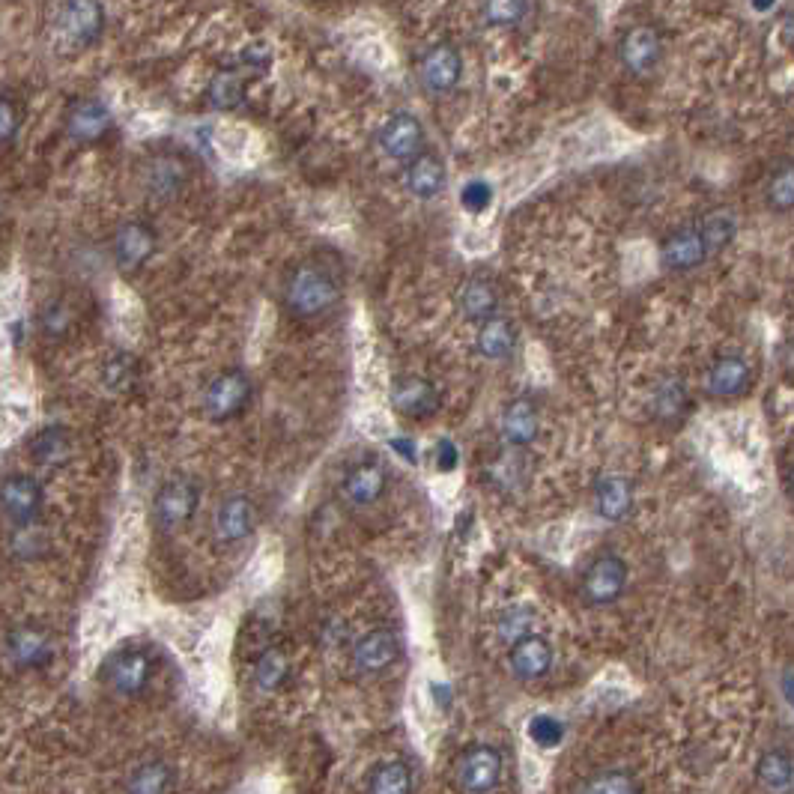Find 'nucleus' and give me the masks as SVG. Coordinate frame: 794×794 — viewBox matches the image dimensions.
<instances>
[{
  "label": "nucleus",
  "mask_w": 794,
  "mask_h": 794,
  "mask_svg": "<svg viewBox=\"0 0 794 794\" xmlns=\"http://www.w3.org/2000/svg\"><path fill=\"white\" fill-rule=\"evenodd\" d=\"M595 508L606 523H621L633 511V484L624 475H600L595 481Z\"/></svg>",
  "instance_id": "obj_20"
},
{
  "label": "nucleus",
  "mask_w": 794,
  "mask_h": 794,
  "mask_svg": "<svg viewBox=\"0 0 794 794\" xmlns=\"http://www.w3.org/2000/svg\"><path fill=\"white\" fill-rule=\"evenodd\" d=\"M3 651L18 672H36L54 660V636L39 624H18L6 633Z\"/></svg>",
  "instance_id": "obj_5"
},
{
  "label": "nucleus",
  "mask_w": 794,
  "mask_h": 794,
  "mask_svg": "<svg viewBox=\"0 0 794 794\" xmlns=\"http://www.w3.org/2000/svg\"><path fill=\"white\" fill-rule=\"evenodd\" d=\"M206 99L215 111H233L245 99V78L236 69H221L206 87Z\"/></svg>",
  "instance_id": "obj_31"
},
{
  "label": "nucleus",
  "mask_w": 794,
  "mask_h": 794,
  "mask_svg": "<svg viewBox=\"0 0 794 794\" xmlns=\"http://www.w3.org/2000/svg\"><path fill=\"white\" fill-rule=\"evenodd\" d=\"M756 777H759L762 786H768V789H774V792H786V789H792V780H794L792 756H789L786 750H768V753L759 759V765H756Z\"/></svg>",
  "instance_id": "obj_33"
},
{
  "label": "nucleus",
  "mask_w": 794,
  "mask_h": 794,
  "mask_svg": "<svg viewBox=\"0 0 794 794\" xmlns=\"http://www.w3.org/2000/svg\"><path fill=\"white\" fill-rule=\"evenodd\" d=\"M660 54H663V45H660V36H657L651 27H636V30H630V33L621 39V45H618V57H621L624 69L633 72V75H645V72H651V69L657 66Z\"/></svg>",
  "instance_id": "obj_19"
},
{
  "label": "nucleus",
  "mask_w": 794,
  "mask_h": 794,
  "mask_svg": "<svg viewBox=\"0 0 794 794\" xmlns=\"http://www.w3.org/2000/svg\"><path fill=\"white\" fill-rule=\"evenodd\" d=\"M490 203H493V189H490L484 180H472V183H466L463 192H460V206H463L466 212H472V215L484 212Z\"/></svg>",
  "instance_id": "obj_43"
},
{
  "label": "nucleus",
  "mask_w": 794,
  "mask_h": 794,
  "mask_svg": "<svg viewBox=\"0 0 794 794\" xmlns=\"http://www.w3.org/2000/svg\"><path fill=\"white\" fill-rule=\"evenodd\" d=\"M526 0H487L484 3V18L496 27H511L523 18Z\"/></svg>",
  "instance_id": "obj_42"
},
{
  "label": "nucleus",
  "mask_w": 794,
  "mask_h": 794,
  "mask_svg": "<svg viewBox=\"0 0 794 794\" xmlns=\"http://www.w3.org/2000/svg\"><path fill=\"white\" fill-rule=\"evenodd\" d=\"M251 400V380L233 368V371H224L218 374L206 389H203V412L212 418V421H227V418H236Z\"/></svg>",
  "instance_id": "obj_6"
},
{
  "label": "nucleus",
  "mask_w": 794,
  "mask_h": 794,
  "mask_svg": "<svg viewBox=\"0 0 794 794\" xmlns=\"http://www.w3.org/2000/svg\"><path fill=\"white\" fill-rule=\"evenodd\" d=\"M0 215H3V200H0Z\"/></svg>",
  "instance_id": "obj_51"
},
{
  "label": "nucleus",
  "mask_w": 794,
  "mask_h": 794,
  "mask_svg": "<svg viewBox=\"0 0 794 794\" xmlns=\"http://www.w3.org/2000/svg\"><path fill=\"white\" fill-rule=\"evenodd\" d=\"M750 3H753V6H756L759 12H765V9H771V6H774L777 0H750Z\"/></svg>",
  "instance_id": "obj_50"
},
{
  "label": "nucleus",
  "mask_w": 794,
  "mask_h": 794,
  "mask_svg": "<svg viewBox=\"0 0 794 794\" xmlns=\"http://www.w3.org/2000/svg\"><path fill=\"white\" fill-rule=\"evenodd\" d=\"M627 589V565L615 553L595 559L583 577V600L589 606H609Z\"/></svg>",
  "instance_id": "obj_8"
},
{
  "label": "nucleus",
  "mask_w": 794,
  "mask_h": 794,
  "mask_svg": "<svg viewBox=\"0 0 794 794\" xmlns=\"http://www.w3.org/2000/svg\"><path fill=\"white\" fill-rule=\"evenodd\" d=\"M768 198H771V203L777 206V209H792V200H794V192H792V168L786 165L774 180H771V189H768Z\"/></svg>",
  "instance_id": "obj_45"
},
{
  "label": "nucleus",
  "mask_w": 794,
  "mask_h": 794,
  "mask_svg": "<svg viewBox=\"0 0 794 794\" xmlns=\"http://www.w3.org/2000/svg\"><path fill=\"white\" fill-rule=\"evenodd\" d=\"M499 433H502L505 445H511V448H523V445L535 442V436H538V406L529 397L511 400L502 409Z\"/></svg>",
  "instance_id": "obj_21"
},
{
  "label": "nucleus",
  "mask_w": 794,
  "mask_h": 794,
  "mask_svg": "<svg viewBox=\"0 0 794 794\" xmlns=\"http://www.w3.org/2000/svg\"><path fill=\"white\" fill-rule=\"evenodd\" d=\"M111 251H114V263L123 269V272H138L156 251V233L147 221H126L117 227L114 233V242H111Z\"/></svg>",
  "instance_id": "obj_10"
},
{
  "label": "nucleus",
  "mask_w": 794,
  "mask_h": 794,
  "mask_svg": "<svg viewBox=\"0 0 794 794\" xmlns=\"http://www.w3.org/2000/svg\"><path fill=\"white\" fill-rule=\"evenodd\" d=\"M389 448L395 451V454H400L406 463H418V448H415V439H409V436H395V439H389Z\"/></svg>",
  "instance_id": "obj_48"
},
{
  "label": "nucleus",
  "mask_w": 794,
  "mask_h": 794,
  "mask_svg": "<svg viewBox=\"0 0 794 794\" xmlns=\"http://www.w3.org/2000/svg\"><path fill=\"white\" fill-rule=\"evenodd\" d=\"M403 183H406V192L415 195V198L421 200L436 198V195L445 189V165H442V159L433 156V153H418V156H412Z\"/></svg>",
  "instance_id": "obj_24"
},
{
  "label": "nucleus",
  "mask_w": 794,
  "mask_h": 794,
  "mask_svg": "<svg viewBox=\"0 0 794 794\" xmlns=\"http://www.w3.org/2000/svg\"><path fill=\"white\" fill-rule=\"evenodd\" d=\"M502 780V753L496 747H469L457 762V786L469 794L493 792Z\"/></svg>",
  "instance_id": "obj_9"
},
{
  "label": "nucleus",
  "mask_w": 794,
  "mask_h": 794,
  "mask_svg": "<svg viewBox=\"0 0 794 794\" xmlns=\"http://www.w3.org/2000/svg\"><path fill=\"white\" fill-rule=\"evenodd\" d=\"M433 457H436V469L439 472H454L457 463H460V451H457V445L451 439H439Z\"/></svg>",
  "instance_id": "obj_46"
},
{
  "label": "nucleus",
  "mask_w": 794,
  "mask_h": 794,
  "mask_svg": "<svg viewBox=\"0 0 794 794\" xmlns=\"http://www.w3.org/2000/svg\"><path fill=\"white\" fill-rule=\"evenodd\" d=\"M463 75V63L460 54L451 45H433L424 57H421V84L430 93H448L457 87Z\"/></svg>",
  "instance_id": "obj_16"
},
{
  "label": "nucleus",
  "mask_w": 794,
  "mask_h": 794,
  "mask_svg": "<svg viewBox=\"0 0 794 794\" xmlns=\"http://www.w3.org/2000/svg\"><path fill=\"white\" fill-rule=\"evenodd\" d=\"M153 678V657L144 648H123L108 657L102 666V681L117 693V696H141Z\"/></svg>",
  "instance_id": "obj_4"
},
{
  "label": "nucleus",
  "mask_w": 794,
  "mask_h": 794,
  "mask_svg": "<svg viewBox=\"0 0 794 794\" xmlns=\"http://www.w3.org/2000/svg\"><path fill=\"white\" fill-rule=\"evenodd\" d=\"M57 39L69 51L90 48L105 27V9L99 0H63L57 9Z\"/></svg>",
  "instance_id": "obj_2"
},
{
  "label": "nucleus",
  "mask_w": 794,
  "mask_h": 794,
  "mask_svg": "<svg viewBox=\"0 0 794 794\" xmlns=\"http://www.w3.org/2000/svg\"><path fill=\"white\" fill-rule=\"evenodd\" d=\"M753 383L750 362L744 356H720L708 368V392L717 397L744 395Z\"/></svg>",
  "instance_id": "obj_22"
},
{
  "label": "nucleus",
  "mask_w": 794,
  "mask_h": 794,
  "mask_svg": "<svg viewBox=\"0 0 794 794\" xmlns=\"http://www.w3.org/2000/svg\"><path fill=\"white\" fill-rule=\"evenodd\" d=\"M514 341H517V332H514V323L508 317H487L484 323H478V335H475V347L484 359L490 362H499V359H508L511 350H514Z\"/></svg>",
  "instance_id": "obj_26"
},
{
  "label": "nucleus",
  "mask_w": 794,
  "mask_h": 794,
  "mask_svg": "<svg viewBox=\"0 0 794 794\" xmlns=\"http://www.w3.org/2000/svg\"><path fill=\"white\" fill-rule=\"evenodd\" d=\"M580 792H589V794H630V792H639V786H636V780L627 774V771H597V774H592L586 783H580L577 786Z\"/></svg>",
  "instance_id": "obj_38"
},
{
  "label": "nucleus",
  "mask_w": 794,
  "mask_h": 794,
  "mask_svg": "<svg viewBox=\"0 0 794 794\" xmlns=\"http://www.w3.org/2000/svg\"><path fill=\"white\" fill-rule=\"evenodd\" d=\"M27 454L36 466H63L72 457V433L66 427H45L30 439Z\"/></svg>",
  "instance_id": "obj_27"
},
{
  "label": "nucleus",
  "mask_w": 794,
  "mask_h": 794,
  "mask_svg": "<svg viewBox=\"0 0 794 794\" xmlns=\"http://www.w3.org/2000/svg\"><path fill=\"white\" fill-rule=\"evenodd\" d=\"M18 126H21V114H18V105L6 96H0V150H6L15 135H18Z\"/></svg>",
  "instance_id": "obj_44"
},
{
  "label": "nucleus",
  "mask_w": 794,
  "mask_h": 794,
  "mask_svg": "<svg viewBox=\"0 0 794 794\" xmlns=\"http://www.w3.org/2000/svg\"><path fill=\"white\" fill-rule=\"evenodd\" d=\"M200 505V484L195 478H171L159 487L156 499H153V520L159 529L171 532L186 526Z\"/></svg>",
  "instance_id": "obj_3"
},
{
  "label": "nucleus",
  "mask_w": 794,
  "mask_h": 794,
  "mask_svg": "<svg viewBox=\"0 0 794 794\" xmlns=\"http://www.w3.org/2000/svg\"><path fill=\"white\" fill-rule=\"evenodd\" d=\"M239 60H242V66H245V69H251V72H257V75H260V72H266V69H269V63H272V57H269V51H266V48H248V51H245Z\"/></svg>",
  "instance_id": "obj_47"
},
{
  "label": "nucleus",
  "mask_w": 794,
  "mask_h": 794,
  "mask_svg": "<svg viewBox=\"0 0 794 794\" xmlns=\"http://www.w3.org/2000/svg\"><path fill=\"white\" fill-rule=\"evenodd\" d=\"M287 675H290V660L281 648H266L254 663V684L263 693L278 690L287 681Z\"/></svg>",
  "instance_id": "obj_34"
},
{
  "label": "nucleus",
  "mask_w": 794,
  "mask_h": 794,
  "mask_svg": "<svg viewBox=\"0 0 794 794\" xmlns=\"http://www.w3.org/2000/svg\"><path fill=\"white\" fill-rule=\"evenodd\" d=\"M42 502H45V496H42V487L36 478L15 472V475H6L0 481V511L15 526L36 523V517L42 514Z\"/></svg>",
  "instance_id": "obj_7"
},
{
  "label": "nucleus",
  "mask_w": 794,
  "mask_h": 794,
  "mask_svg": "<svg viewBox=\"0 0 794 794\" xmlns=\"http://www.w3.org/2000/svg\"><path fill=\"white\" fill-rule=\"evenodd\" d=\"M708 257H711V254H708L705 239L699 236L696 227L678 230V233H672V236L660 245V263H663V269H669V272H690V269L702 266Z\"/></svg>",
  "instance_id": "obj_17"
},
{
  "label": "nucleus",
  "mask_w": 794,
  "mask_h": 794,
  "mask_svg": "<svg viewBox=\"0 0 794 794\" xmlns=\"http://www.w3.org/2000/svg\"><path fill=\"white\" fill-rule=\"evenodd\" d=\"M45 547H48V541H45L42 532L33 529V523L18 526V532L12 535V553H15V559H36V556L45 553Z\"/></svg>",
  "instance_id": "obj_41"
},
{
  "label": "nucleus",
  "mask_w": 794,
  "mask_h": 794,
  "mask_svg": "<svg viewBox=\"0 0 794 794\" xmlns=\"http://www.w3.org/2000/svg\"><path fill=\"white\" fill-rule=\"evenodd\" d=\"M424 147V129L412 114H395L383 129H380V150L395 159V162H409L418 156Z\"/></svg>",
  "instance_id": "obj_15"
},
{
  "label": "nucleus",
  "mask_w": 794,
  "mask_h": 794,
  "mask_svg": "<svg viewBox=\"0 0 794 794\" xmlns=\"http://www.w3.org/2000/svg\"><path fill=\"white\" fill-rule=\"evenodd\" d=\"M526 735H529V741L535 747L553 750V747H559L565 741V726H562V720H556L550 714H535L529 720V726H526Z\"/></svg>",
  "instance_id": "obj_39"
},
{
  "label": "nucleus",
  "mask_w": 794,
  "mask_h": 794,
  "mask_svg": "<svg viewBox=\"0 0 794 794\" xmlns=\"http://www.w3.org/2000/svg\"><path fill=\"white\" fill-rule=\"evenodd\" d=\"M183 183H186V168H183L180 159L159 156V159L150 162V168H147V186H150V192L156 198L171 200L174 195H180Z\"/></svg>",
  "instance_id": "obj_29"
},
{
  "label": "nucleus",
  "mask_w": 794,
  "mask_h": 794,
  "mask_svg": "<svg viewBox=\"0 0 794 794\" xmlns=\"http://www.w3.org/2000/svg\"><path fill=\"white\" fill-rule=\"evenodd\" d=\"M386 484H389V478H386V469L380 463H362L344 478L341 493L350 505L365 508V505H374L377 499H383Z\"/></svg>",
  "instance_id": "obj_23"
},
{
  "label": "nucleus",
  "mask_w": 794,
  "mask_h": 794,
  "mask_svg": "<svg viewBox=\"0 0 794 794\" xmlns=\"http://www.w3.org/2000/svg\"><path fill=\"white\" fill-rule=\"evenodd\" d=\"M341 299V287L323 266H299L284 287V302L296 317H320L335 308Z\"/></svg>",
  "instance_id": "obj_1"
},
{
  "label": "nucleus",
  "mask_w": 794,
  "mask_h": 794,
  "mask_svg": "<svg viewBox=\"0 0 794 794\" xmlns=\"http://www.w3.org/2000/svg\"><path fill=\"white\" fill-rule=\"evenodd\" d=\"M400 639L392 630H371L353 645V663L362 675H380L400 660Z\"/></svg>",
  "instance_id": "obj_12"
},
{
  "label": "nucleus",
  "mask_w": 794,
  "mask_h": 794,
  "mask_svg": "<svg viewBox=\"0 0 794 794\" xmlns=\"http://www.w3.org/2000/svg\"><path fill=\"white\" fill-rule=\"evenodd\" d=\"M651 409L660 421H681L690 409V392L681 377H663L654 386Z\"/></svg>",
  "instance_id": "obj_28"
},
{
  "label": "nucleus",
  "mask_w": 794,
  "mask_h": 794,
  "mask_svg": "<svg viewBox=\"0 0 794 794\" xmlns=\"http://www.w3.org/2000/svg\"><path fill=\"white\" fill-rule=\"evenodd\" d=\"M111 132V111L99 99H78L66 114V135L75 144H96Z\"/></svg>",
  "instance_id": "obj_13"
},
{
  "label": "nucleus",
  "mask_w": 794,
  "mask_h": 794,
  "mask_svg": "<svg viewBox=\"0 0 794 794\" xmlns=\"http://www.w3.org/2000/svg\"><path fill=\"white\" fill-rule=\"evenodd\" d=\"M69 329H72V311H69V305L60 302V299L45 302L42 311H39V332L45 338H63Z\"/></svg>",
  "instance_id": "obj_40"
},
{
  "label": "nucleus",
  "mask_w": 794,
  "mask_h": 794,
  "mask_svg": "<svg viewBox=\"0 0 794 794\" xmlns=\"http://www.w3.org/2000/svg\"><path fill=\"white\" fill-rule=\"evenodd\" d=\"M457 305H460V314L469 320V323H484L487 317L496 314L499 308V290L490 278H469L463 287H460V296H457Z\"/></svg>",
  "instance_id": "obj_25"
},
{
  "label": "nucleus",
  "mask_w": 794,
  "mask_h": 794,
  "mask_svg": "<svg viewBox=\"0 0 794 794\" xmlns=\"http://www.w3.org/2000/svg\"><path fill=\"white\" fill-rule=\"evenodd\" d=\"M696 230H699V236L705 239L708 254H717V251H723L726 245H732V239H735V233H738V218H735L729 209H714V212L702 215V221H699Z\"/></svg>",
  "instance_id": "obj_32"
},
{
  "label": "nucleus",
  "mask_w": 794,
  "mask_h": 794,
  "mask_svg": "<svg viewBox=\"0 0 794 794\" xmlns=\"http://www.w3.org/2000/svg\"><path fill=\"white\" fill-rule=\"evenodd\" d=\"M254 523H257L254 502L248 496H242V493H233V496L221 499V505L215 508L212 532H215V541L218 544L230 547V544L245 541L254 532Z\"/></svg>",
  "instance_id": "obj_11"
},
{
  "label": "nucleus",
  "mask_w": 794,
  "mask_h": 794,
  "mask_svg": "<svg viewBox=\"0 0 794 794\" xmlns=\"http://www.w3.org/2000/svg\"><path fill=\"white\" fill-rule=\"evenodd\" d=\"M392 406L406 418H427L439 409V389L424 377H400L392 386Z\"/></svg>",
  "instance_id": "obj_18"
},
{
  "label": "nucleus",
  "mask_w": 794,
  "mask_h": 794,
  "mask_svg": "<svg viewBox=\"0 0 794 794\" xmlns=\"http://www.w3.org/2000/svg\"><path fill=\"white\" fill-rule=\"evenodd\" d=\"M535 627H538V612L532 606H514L499 618V639L505 645H511V642L535 633Z\"/></svg>",
  "instance_id": "obj_37"
},
{
  "label": "nucleus",
  "mask_w": 794,
  "mask_h": 794,
  "mask_svg": "<svg viewBox=\"0 0 794 794\" xmlns=\"http://www.w3.org/2000/svg\"><path fill=\"white\" fill-rule=\"evenodd\" d=\"M368 789L374 794H409L412 792V771L406 762H383L371 771Z\"/></svg>",
  "instance_id": "obj_35"
},
{
  "label": "nucleus",
  "mask_w": 794,
  "mask_h": 794,
  "mask_svg": "<svg viewBox=\"0 0 794 794\" xmlns=\"http://www.w3.org/2000/svg\"><path fill=\"white\" fill-rule=\"evenodd\" d=\"M511 672L520 678V681H538L544 678L550 669H553V645L538 636V633H529L517 642H511Z\"/></svg>",
  "instance_id": "obj_14"
},
{
  "label": "nucleus",
  "mask_w": 794,
  "mask_h": 794,
  "mask_svg": "<svg viewBox=\"0 0 794 794\" xmlns=\"http://www.w3.org/2000/svg\"><path fill=\"white\" fill-rule=\"evenodd\" d=\"M783 693H786V702L792 705V666H786L783 672Z\"/></svg>",
  "instance_id": "obj_49"
},
{
  "label": "nucleus",
  "mask_w": 794,
  "mask_h": 794,
  "mask_svg": "<svg viewBox=\"0 0 794 794\" xmlns=\"http://www.w3.org/2000/svg\"><path fill=\"white\" fill-rule=\"evenodd\" d=\"M174 783H177V771L162 759H150L129 774L126 789L135 794H162L174 789Z\"/></svg>",
  "instance_id": "obj_30"
},
{
  "label": "nucleus",
  "mask_w": 794,
  "mask_h": 794,
  "mask_svg": "<svg viewBox=\"0 0 794 794\" xmlns=\"http://www.w3.org/2000/svg\"><path fill=\"white\" fill-rule=\"evenodd\" d=\"M138 377H141V368H138V359L129 356V353H117L105 362L102 368V383L114 392V395H123V392H132L138 386Z\"/></svg>",
  "instance_id": "obj_36"
}]
</instances>
